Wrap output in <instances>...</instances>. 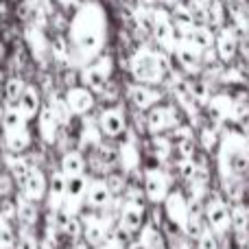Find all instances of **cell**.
I'll return each instance as SVG.
<instances>
[{
	"mask_svg": "<svg viewBox=\"0 0 249 249\" xmlns=\"http://www.w3.org/2000/svg\"><path fill=\"white\" fill-rule=\"evenodd\" d=\"M105 31H107V18L99 2H86L74 13L72 24H70V37H72L74 51L83 61L101 53Z\"/></svg>",
	"mask_w": 249,
	"mask_h": 249,
	"instance_id": "obj_1",
	"label": "cell"
},
{
	"mask_svg": "<svg viewBox=\"0 0 249 249\" xmlns=\"http://www.w3.org/2000/svg\"><path fill=\"white\" fill-rule=\"evenodd\" d=\"M219 166L223 175H241L249 168V144L247 140L236 131H230L223 136L219 153Z\"/></svg>",
	"mask_w": 249,
	"mask_h": 249,
	"instance_id": "obj_2",
	"label": "cell"
},
{
	"mask_svg": "<svg viewBox=\"0 0 249 249\" xmlns=\"http://www.w3.org/2000/svg\"><path fill=\"white\" fill-rule=\"evenodd\" d=\"M131 74L136 81L142 83H158L164 77V61L158 53L149 51V48H140L136 55L131 57Z\"/></svg>",
	"mask_w": 249,
	"mask_h": 249,
	"instance_id": "obj_3",
	"label": "cell"
},
{
	"mask_svg": "<svg viewBox=\"0 0 249 249\" xmlns=\"http://www.w3.org/2000/svg\"><path fill=\"white\" fill-rule=\"evenodd\" d=\"M153 31H155V35H158L160 44H164L166 48L175 51L177 44H179V42H177L179 33L175 31V24H173L171 18H168L166 11H162V9L153 11Z\"/></svg>",
	"mask_w": 249,
	"mask_h": 249,
	"instance_id": "obj_4",
	"label": "cell"
},
{
	"mask_svg": "<svg viewBox=\"0 0 249 249\" xmlns=\"http://www.w3.org/2000/svg\"><path fill=\"white\" fill-rule=\"evenodd\" d=\"M109 72H112V59L103 57V59H99L96 64L83 68L81 81L86 83V88H90V90H101V88L105 86V81H107Z\"/></svg>",
	"mask_w": 249,
	"mask_h": 249,
	"instance_id": "obj_5",
	"label": "cell"
},
{
	"mask_svg": "<svg viewBox=\"0 0 249 249\" xmlns=\"http://www.w3.org/2000/svg\"><path fill=\"white\" fill-rule=\"evenodd\" d=\"M206 216H208V223H210L212 232L214 234H223L228 232L230 223H232V219H230V212L228 208H225V203L221 201V199H210L206 206Z\"/></svg>",
	"mask_w": 249,
	"mask_h": 249,
	"instance_id": "obj_6",
	"label": "cell"
},
{
	"mask_svg": "<svg viewBox=\"0 0 249 249\" xmlns=\"http://www.w3.org/2000/svg\"><path fill=\"white\" fill-rule=\"evenodd\" d=\"M144 188H146V197L151 199L153 203H160L168 197V179L162 171H155L151 168L146 173V181H144Z\"/></svg>",
	"mask_w": 249,
	"mask_h": 249,
	"instance_id": "obj_7",
	"label": "cell"
},
{
	"mask_svg": "<svg viewBox=\"0 0 249 249\" xmlns=\"http://www.w3.org/2000/svg\"><path fill=\"white\" fill-rule=\"evenodd\" d=\"M88 193V181L83 179V177H72V179H68V186H66V214L72 216L74 212L79 210V206H81L83 197H86Z\"/></svg>",
	"mask_w": 249,
	"mask_h": 249,
	"instance_id": "obj_8",
	"label": "cell"
},
{
	"mask_svg": "<svg viewBox=\"0 0 249 249\" xmlns=\"http://www.w3.org/2000/svg\"><path fill=\"white\" fill-rule=\"evenodd\" d=\"M166 214H168V219H171L175 225H179L181 230L186 228V221H188L190 210H188V203H186L184 195H179V193L168 195L166 197Z\"/></svg>",
	"mask_w": 249,
	"mask_h": 249,
	"instance_id": "obj_9",
	"label": "cell"
},
{
	"mask_svg": "<svg viewBox=\"0 0 249 249\" xmlns=\"http://www.w3.org/2000/svg\"><path fill=\"white\" fill-rule=\"evenodd\" d=\"M66 105H68V109L72 114H86L94 105V96H92V92L88 88H72L66 94Z\"/></svg>",
	"mask_w": 249,
	"mask_h": 249,
	"instance_id": "obj_10",
	"label": "cell"
},
{
	"mask_svg": "<svg viewBox=\"0 0 249 249\" xmlns=\"http://www.w3.org/2000/svg\"><path fill=\"white\" fill-rule=\"evenodd\" d=\"M142 219H144V208L138 201H127L121 212V228L124 232H138L142 228Z\"/></svg>",
	"mask_w": 249,
	"mask_h": 249,
	"instance_id": "obj_11",
	"label": "cell"
},
{
	"mask_svg": "<svg viewBox=\"0 0 249 249\" xmlns=\"http://www.w3.org/2000/svg\"><path fill=\"white\" fill-rule=\"evenodd\" d=\"M173 124H177V116H175V109L168 107V105H160V107H155L153 112L149 114V131L151 133H160L166 127H173Z\"/></svg>",
	"mask_w": 249,
	"mask_h": 249,
	"instance_id": "obj_12",
	"label": "cell"
},
{
	"mask_svg": "<svg viewBox=\"0 0 249 249\" xmlns=\"http://www.w3.org/2000/svg\"><path fill=\"white\" fill-rule=\"evenodd\" d=\"M22 188H24V197L29 201H39L44 197V193H46V179H44V175L39 171L31 168L26 179L22 181Z\"/></svg>",
	"mask_w": 249,
	"mask_h": 249,
	"instance_id": "obj_13",
	"label": "cell"
},
{
	"mask_svg": "<svg viewBox=\"0 0 249 249\" xmlns=\"http://www.w3.org/2000/svg\"><path fill=\"white\" fill-rule=\"evenodd\" d=\"M175 55H177V61H179V64L184 66L188 72H197V70H199L201 53H199L195 46H190L188 42H184V39H181V42L177 44V48H175Z\"/></svg>",
	"mask_w": 249,
	"mask_h": 249,
	"instance_id": "obj_14",
	"label": "cell"
},
{
	"mask_svg": "<svg viewBox=\"0 0 249 249\" xmlns=\"http://www.w3.org/2000/svg\"><path fill=\"white\" fill-rule=\"evenodd\" d=\"M37 124H39V133L44 136V140H46V142H55L59 121H57V116H55V112H53L51 105H44V107H42L39 118H37Z\"/></svg>",
	"mask_w": 249,
	"mask_h": 249,
	"instance_id": "obj_15",
	"label": "cell"
},
{
	"mask_svg": "<svg viewBox=\"0 0 249 249\" xmlns=\"http://www.w3.org/2000/svg\"><path fill=\"white\" fill-rule=\"evenodd\" d=\"M88 203H90L92 208H105L109 201H112V190H109V184H105V181H92L90 186H88Z\"/></svg>",
	"mask_w": 249,
	"mask_h": 249,
	"instance_id": "obj_16",
	"label": "cell"
},
{
	"mask_svg": "<svg viewBox=\"0 0 249 249\" xmlns=\"http://www.w3.org/2000/svg\"><path fill=\"white\" fill-rule=\"evenodd\" d=\"M39 105H42V101H39L37 90L35 88H26L22 92L20 101H18V112L24 116V121H29V118H33L39 112Z\"/></svg>",
	"mask_w": 249,
	"mask_h": 249,
	"instance_id": "obj_17",
	"label": "cell"
},
{
	"mask_svg": "<svg viewBox=\"0 0 249 249\" xmlns=\"http://www.w3.org/2000/svg\"><path fill=\"white\" fill-rule=\"evenodd\" d=\"M101 129L107 136H121L124 131V116L118 109H107L101 114Z\"/></svg>",
	"mask_w": 249,
	"mask_h": 249,
	"instance_id": "obj_18",
	"label": "cell"
},
{
	"mask_svg": "<svg viewBox=\"0 0 249 249\" xmlns=\"http://www.w3.org/2000/svg\"><path fill=\"white\" fill-rule=\"evenodd\" d=\"M83 166H86V162H83L81 153H77V151L66 153L64 160H61V173L66 175V179H72V177H83Z\"/></svg>",
	"mask_w": 249,
	"mask_h": 249,
	"instance_id": "obj_19",
	"label": "cell"
},
{
	"mask_svg": "<svg viewBox=\"0 0 249 249\" xmlns=\"http://www.w3.org/2000/svg\"><path fill=\"white\" fill-rule=\"evenodd\" d=\"M129 99L133 101V105H138V107H151L153 103H158L160 101V94L158 92H153L151 88L146 86H133L131 90H129Z\"/></svg>",
	"mask_w": 249,
	"mask_h": 249,
	"instance_id": "obj_20",
	"label": "cell"
},
{
	"mask_svg": "<svg viewBox=\"0 0 249 249\" xmlns=\"http://www.w3.org/2000/svg\"><path fill=\"white\" fill-rule=\"evenodd\" d=\"M66 186H68V179H66L64 173H55L51 181V208L53 210H59L61 203L66 199Z\"/></svg>",
	"mask_w": 249,
	"mask_h": 249,
	"instance_id": "obj_21",
	"label": "cell"
},
{
	"mask_svg": "<svg viewBox=\"0 0 249 249\" xmlns=\"http://www.w3.org/2000/svg\"><path fill=\"white\" fill-rule=\"evenodd\" d=\"M184 42H188L190 46H195L199 53L206 51V48H210L212 44V33L206 29V26H195L193 31H190V35L184 39Z\"/></svg>",
	"mask_w": 249,
	"mask_h": 249,
	"instance_id": "obj_22",
	"label": "cell"
},
{
	"mask_svg": "<svg viewBox=\"0 0 249 249\" xmlns=\"http://www.w3.org/2000/svg\"><path fill=\"white\" fill-rule=\"evenodd\" d=\"M216 51H219V57L225 61H230L236 53V37H234L232 31H223L216 39Z\"/></svg>",
	"mask_w": 249,
	"mask_h": 249,
	"instance_id": "obj_23",
	"label": "cell"
},
{
	"mask_svg": "<svg viewBox=\"0 0 249 249\" xmlns=\"http://www.w3.org/2000/svg\"><path fill=\"white\" fill-rule=\"evenodd\" d=\"M86 241L90 245H101L105 241V225L99 219L86 221Z\"/></svg>",
	"mask_w": 249,
	"mask_h": 249,
	"instance_id": "obj_24",
	"label": "cell"
},
{
	"mask_svg": "<svg viewBox=\"0 0 249 249\" xmlns=\"http://www.w3.org/2000/svg\"><path fill=\"white\" fill-rule=\"evenodd\" d=\"M29 142H31V136H29V131H26V127L24 129H18V131H9L7 133V146L11 151H16V153L24 151L26 146H29Z\"/></svg>",
	"mask_w": 249,
	"mask_h": 249,
	"instance_id": "obj_25",
	"label": "cell"
},
{
	"mask_svg": "<svg viewBox=\"0 0 249 249\" xmlns=\"http://www.w3.org/2000/svg\"><path fill=\"white\" fill-rule=\"evenodd\" d=\"M24 116L18 112V107H9L2 116V127H4V133L9 131H18V129H24Z\"/></svg>",
	"mask_w": 249,
	"mask_h": 249,
	"instance_id": "obj_26",
	"label": "cell"
},
{
	"mask_svg": "<svg viewBox=\"0 0 249 249\" xmlns=\"http://www.w3.org/2000/svg\"><path fill=\"white\" fill-rule=\"evenodd\" d=\"M18 216H20L22 223L33 225L35 221H37V210H35L33 201H29L26 197H20V199H18Z\"/></svg>",
	"mask_w": 249,
	"mask_h": 249,
	"instance_id": "obj_27",
	"label": "cell"
},
{
	"mask_svg": "<svg viewBox=\"0 0 249 249\" xmlns=\"http://www.w3.org/2000/svg\"><path fill=\"white\" fill-rule=\"evenodd\" d=\"M210 107L212 112L216 114L219 118H228V116H234V103L225 96H216V99L210 101Z\"/></svg>",
	"mask_w": 249,
	"mask_h": 249,
	"instance_id": "obj_28",
	"label": "cell"
},
{
	"mask_svg": "<svg viewBox=\"0 0 249 249\" xmlns=\"http://www.w3.org/2000/svg\"><path fill=\"white\" fill-rule=\"evenodd\" d=\"M26 88H24V81H22V79H9L7 88H4V96H7L9 103L18 105V101H20V96H22V92Z\"/></svg>",
	"mask_w": 249,
	"mask_h": 249,
	"instance_id": "obj_29",
	"label": "cell"
},
{
	"mask_svg": "<svg viewBox=\"0 0 249 249\" xmlns=\"http://www.w3.org/2000/svg\"><path fill=\"white\" fill-rule=\"evenodd\" d=\"M16 247V236L4 216H0V249H13Z\"/></svg>",
	"mask_w": 249,
	"mask_h": 249,
	"instance_id": "obj_30",
	"label": "cell"
},
{
	"mask_svg": "<svg viewBox=\"0 0 249 249\" xmlns=\"http://www.w3.org/2000/svg\"><path fill=\"white\" fill-rule=\"evenodd\" d=\"M123 164H124V168H129V171H133V168L138 166V162H140V158H138V153H136V149H133V144L131 142H127V144L123 146Z\"/></svg>",
	"mask_w": 249,
	"mask_h": 249,
	"instance_id": "obj_31",
	"label": "cell"
},
{
	"mask_svg": "<svg viewBox=\"0 0 249 249\" xmlns=\"http://www.w3.org/2000/svg\"><path fill=\"white\" fill-rule=\"evenodd\" d=\"M186 234H190V236H201V216H199V212H190L188 214V221H186V228H184Z\"/></svg>",
	"mask_w": 249,
	"mask_h": 249,
	"instance_id": "obj_32",
	"label": "cell"
},
{
	"mask_svg": "<svg viewBox=\"0 0 249 249\" xmlns=\"http://www.w3.org/2000/svg\"><path fill=\"white\" fill-rule=\"evenodd\" d=\"M177 171H179V175L184 179H195V175H197V166H195L193 160H179Z\"/></svg>",
	"mask_w": 249,
	"mask_h": 249,
	"instance_id": "obj_33",
	"label": "cell"
},
{
	"mask_svg": "<svg viewBox=\"0 0 249 249\" xmlns=\"http://www.w3.org/2000/svg\"><path fill=\"white\" fill-rule=\"evenodd\" d=\"M197 249H219V243H216V236L214 232H208V230H203L201 236H199V245Z\"/></svg>",
	"mask_w": 249,
	"mask_h": 249,
	"instance_id": "obj_34",
	"label": "cell"
},
{
	"mask_svg": "<svg viewBox=\"0 0 249 249\" xmlns=\"http://www.w3.org/2000/svg\"><path fill=\"white\" fill-rule=\"evenodd\" d=\"M230 219H232L234 228L238 230V234H245V228H247V216H245V212H243V208H236V210H234V214H230Z\"/></svg>",
	"mask_w": 249,
	"mask_h": 249,
	"instance_id": "obj_35",
	"label": "cell"
},
{
	"mask_svg": "<svg viewBox=\"0 0 249 249\" xmlns=\"http://www.w3.org/2000/svg\"><path fill=\"white\" fill-rule=\"evenodd\" d=\"M13 249H37V243L33 236H20V241H16Z\"/></svg>",
	"mask_w": 249,
	"mask_h": 249,
	"instance_id": "obj_36",
	"label": "cell"
},
{
	"mask_svg": "<svg viewBox=\"0 0 249 249\" xmlns=\"http://www.w3.org/2000/svg\"><path fill=\"white\" fill-rule=\"evenodd\" d=\"M201 140H203V146H206V149H212V144L216 142V133L212 131V129H206V131L201 133Z\"/></svg>",
	"mask_w": 249,
	"mask_h": 249,
	"instance_id": "obj_37",
	"label": "cell"
},
{
	"mask_svg": "<svg viewBox=\"0 0 249 249\" xmlns=\"http://www.w3.org/2000/svg\"><path fill=\"white\" fill-rule=\"evenodd\" d=\"M9 190H11V179L9 177H0V195H7Z\"/></svg>",
	"mask_w": 249,
	"mask_h": 249,
	"instance_id": "obj_38",
	"label": "cell"
},
{
	"mask_svg": "<svg viewBox=\"0 0 249 249\" xmlns=\"http://www.w3.org/2000/svg\"><path fill=\"white\" fill-rule=\"evenodd\" d=\"M61 4H70V2H74V0H59Z\"/></svg>",
	"mask_w": 249,
	"mask_h": 249,
	"instance_id": "obj_39",
	"label": "cell"
},
{
	"mask_svg": "<svg viewBox=\"0 0 249 249\" xmlns=\"http://www.w3.org/2000/svg\"><path fill=\"white\" fill-rule=\"evenodd\" d=\"M74 249H86V247H83V245H77V247H74Z\"/></svg>",
	"mask_w": 249,
	"mask_h": 249,
	"instance_id": "obj_40",
	"label": "cell"
},
{
	"mask_svg": "<svg viewBox=\"0 0 249 249\" xmlns=\"http://www.w3.org/2000/svg\"><path fill=\"white\" fill-rule=\"evenodd\" d=\"M0 55H2V46H0Z\"/></svg>",
	"mask_w": 249,
	"mask_h": 249,
	"instance_id": "obj_41",
	"label": "cell"
}]
</instances>
